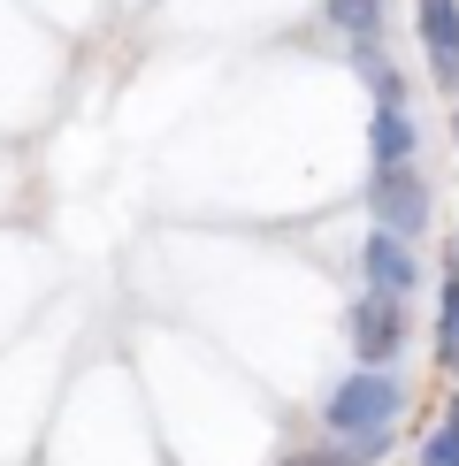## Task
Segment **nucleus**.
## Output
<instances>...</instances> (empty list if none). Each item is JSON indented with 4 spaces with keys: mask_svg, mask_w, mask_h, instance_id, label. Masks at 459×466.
Wrapping results in <instances>:
<instances>
[{
    "mask_svg": "<svg viewBox=\"0 0 459 466\" xmlns=\"http://www.w3.org/2000/svg\"><path fill=\"white\" fill-rule=\"evenodd\" d=\"M406 153H413V123L398 100H382L375 107V161H406Z\"/></svg>",
    "mask_w": 459,
    "mask_h": 466,
    "instance_id": "423d86ee",
    "label": "nucleus"
},
{
    "mask_svg": "<svg viewBox=\"0 0 459 466\" xmlns=\"http://www.w3.org/2000/svg\"><path fill=\"white\" fill-rule=\"evenodd\" d=\"M436 344H444V360H459V283L444 290V329H436Z\"/></svg>",
    "mask_w": 459,
    "mask_h": 466,
    "instance_id": "1a4fd4ad",
    "label": "nucleus"
},
{
    "mask_svg": "<svg viewBox=\"0 0 459 466\" xmlns=\"http://www.w3.org/2000/svg\"><path fill=\"white\" fill-rule=\"evenodd\" d=\"M398 405H406V390H398L391 375H352V382H337V398H330V429L337 436H352V443H382L391 436V420H398Z\"/></svg>",
    "mask_w": 459,
    "mask_h": 466,
    "instance_id": "f257e3e1",
    "label": "nucleus"
},
{
    "mask_svg": "<svg viewBox=\"0 0 459 466\" xmlns=\"http://www.w3.org/2000/svg\"><path fill=\"white\" fill-rule=\"evenodd\" d=\"M352 344H360V360L368 367H382L398 352V344H406V314H398V299H368L352 314Z\"/></svg>",
    "mask_w": 459,
    "mask_h": 466,
    "instance_id": "20e7f679",
    "label": "nucleus"
},
{
    "mask_svg": "<svg viewBox=\"0 0 459 466\" xmlns=\"http://www.w3.org/2000/svg\"><path fill=\"white\" fill-rule=\"evenodd\" d=\"M360 268H368L375 299H406V290L421 283V268H413L406 238H391V229H368V252H360Z\"/></svg>",
    "mask_w": 459,
    "mask_h": 466,
    "instance_id": "7ed1b4c3",
    "label": "nucleus"
},
{
    "mask_svg": "<svg viewBox=\"0 0 459 466\" xmlns=\"http://www.w3.org/2000/svg\"><path fill=\"white\" fill-rule=\"evenodd\" d=\"M368 215H375V229H391V238L429 229V184H421V168L375 161V177H368Z\"/></svg>",
    "mask_w": 459,
    "mask_h": 466,
    "instance_id": "f03ea898",
    "label": "nucleus"
},
{
    "mask_svg": "<svg viewBox=\"0 0 459 466\" xmlns=\"http://www.w3.org/2000/svg\"><path fill=\"white\" fill-rule=\"evenodd\" d=\"M330 15H337V31H352L360 46L375 38V15H382V0H330Z\"/></svg>",
    "mask_w": 459,
    "mask_h": 466,
    "instance_id": "0eeeda50",
    "label": "nucleus"
},
{
    "mask_svg": "<svg viewBox=\"0 0 459 466\" xmlns=\"http://www.w3.org/2000/svg\"><path fill=\"white\" fill-rule=\"evenodd\" d=\"M452 367H459V360H452Z\"/></svg>",
    "mask_w": 459,
    "mask_h": 466,
    "instance_id": "9b49d317",
    "label": "nucleus"
},
{
    "mask_svg": "<svg viewBox=\"0 0 459 466\" xmlns=\"http://www.w3.org/2000/svg\"><path fill=\"white\" fill-rule=\"evenodd\" d=\"M421 466H459V405L444 413V429H436L429 443H421Z\"/></svg>",
    "mask_w": 459,
    "mask_h": 466,
    "instance_id": "6e6552de",
    "label": "nucleus"
},
{
    "mask_svg": "<svg viewBox=\"0 0 459 466\" xmlns=\"http://www.w3.org/2000/svg\"><path fill=\"white\" fill-rule=\"evenodd\" d=\"M291 466H321V459H291Z\"/></svg>",
    "mask_w": 459,
    "mask_h": 466,
    "instance_id": "9d476101",
    "label": "nucleus"
},
{
    "mask_svg": "<svg viewBox=\"0 0 459 466\" xmlns=\"http://www.w3.org/2000/svg\"><path fill=\"white\" fill-rule=\"evenodd\" d=\"M421 46L444 85H459V0H421Z\"/></svg>",
    "mask_w": 459,
    "mask_h": 466,
    "instance_id": "39448f33",
    "label": "nucleus"
}]
</instances>
